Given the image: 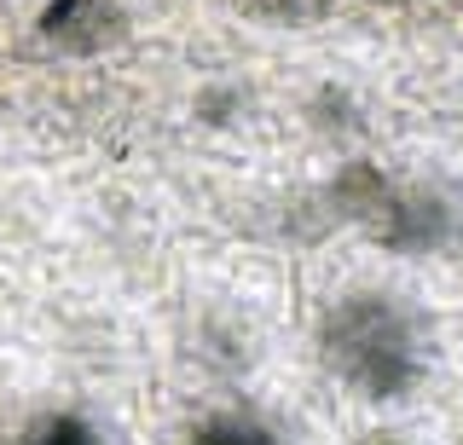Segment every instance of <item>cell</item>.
Masks as SVG:
<instances>
[{"instance_id":"6","label":"cell","mask_w":463,"mask_h":445,"mask_svg":"<svg viewBox=\"0 0 463 445\" xmlns=\"http://www.w3.org/2000/svg\"><path fill=\"white\" fill-rule=\"evenodd\" d=\"M383 445H400V440H383Z\"/></svg>"},{"instance_id":"2","label":"cell","mask_w":463,"mask_h":445,"mask_svg":"<svg viewBox=\"0 0 463 445\" xmlns=\"http://www.w3.org/2000/svg\"><path fill=\"white\" fill-rule=\"evenodd\" d=\"M376 232H383L394 249H434V243L452 237V209L434 203L423 191H405V197H388V203H376Z\"/></svg>"},{"instance_id":"3","label":"cell","mask_w":463,"mask_h":445,"mask_svg":"<svg viewBox=\"0 0 463 445\" xmlns=\"http://www.w3.org/2000/svg\"><path fill=\"white\" fill-rule=\"evenodd\" d=\"M116 12L105 0H52L41 12V35H58V41H99V30H110Z\"/></svg>"},{"instance_id":"4","label":"cell","mask_w":463,"mask_h":445,"mask_svg":"<svg viewBox=\"0 0 463 445\" xmlns=\"http://www.w3.org/2000/svg\"><path fill=\"white\" fill-rule=\"evenodd\" d=\"M12 445H105V440H99V428L76 411H41L18 428Z\"/></svg>"},{"instance_id":"1","label":"cell","mask_w":463,"mask_h":445,"mask_svg":"<svg viewBox=\"0 0 463 445\" xmlns=\"http://www.w3.org/2000/svg\"><path fill=\"white\" fill-rule=\"evenodd\" d=\"M318 353L359 399H405L429 370V336L405 301L383 290H354L318 319Z\"/></svg>"},{"instance_id":"5","label":"cell","mask_w":463,"mask_h":445,"mask_svg":"<svg viewBox=\"0 0 463 445\" xmlns=\"http://www.w3.org/2000/svg\"><path fill=\"white\" fill-rule=\"evenodd\" d=\"M192 445H284L267 422L255 416H238V411H214L192 428Z\"/></svg>"}]
</instances>
